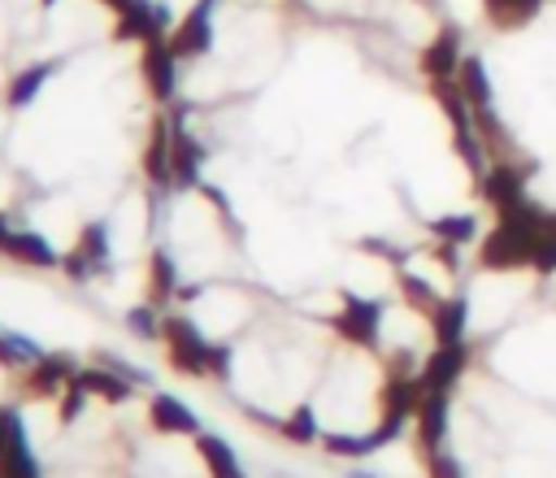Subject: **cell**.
<instances>
[{
    "label": "cell",
    "mask_w": 556,
    "mask_h": 478,
    "mask_svg": "<svg viewBox=\"0 0 556 478\" xmlns=\"http://www.w3.org/2000/svg\"><path fill=\"white\" fill-rule=\"evenodd\" d=\"M543 235H547V209H534L526 200L521 209L495 217V226L478 243V261H482V269H495V274L500 269H521V265H530Z\"/></svg>",
    "instance_id": "cell-1"
},
{
    "label": "cell",
    "mask_w": 556,
    "mask_h": 478,
    "mask_svg": "<svg viewBox=\"0 0 556 478\" xmlns=\"http://www.w3.org/2000/svg\"><path fill=\"white\" fill-rule=\"evenodd\" d=\"M161 339H165L169 369H178V374H187V378H208L213 339H204V330H200L191 317L165 313V317H161Z\"/></svg>",
    "instance_id": "cell-2"
},
{
    "label": "cell",
    "mask_w": 556,
    "mask_h": 478,
    "mask_svg": "<svg viewBox=\"0 0 556 478\" xmlns=\"http://www.w3.org/2000/svg\"><path fill=\"white\" fill-rule=\"evenodd\" d=\"M174 30V13L169 4H156V0H130L126 9L113 13V39L117 43H165Z\"/></svg>",
    "instance_id": "cell-3"
},
{
    "label": "cell",
    "mask_w": 556,
    "mask_h": 478,
    "mask_svg": "<svg viewBox=\"0 0 556 478\" xmlns=\"http://www.w3.org/2000/svg\"><path fill=\"white\" fill-rule=\"evenodd\" d=\"M0 478H43L17 404H0Z\"/></svg>",
    "instance_id": "cell-4"
},
{
    "label": "cell",
    "mask_w": 556,
    "mask_h": 478,
    "mask_svg": "<svg viewBox=\"0 0 556 478\" xmlns=\"http://www.w3.org/2000/svg\"><path fill=\"white\" fill-rule=\"evenodd\" d=\"M200 165H204V143L187 130L182 109H169V187L187 191L200 183Z\"/></svg>",
    "instance_id": "cell-5"
},
{
    "label": "cell",
    "mask_w": 556,
    "mask_h": 478,
    "mask_svg": "<svg viewBox=\"0 0 556 478\" xmlns=\"http://www.w3.org/2000/svg\"><path fill=\"white\" fill-rule=\"evenodd\" d=\"M343 309L334 313V335L356 343V348H378V326H382V304L378 300H365L356 291H339Z\"/></svg>",
    "instance_id": "cell-6"
},
{
    "label": "cell",
    "mask_w": 556,
    "mask_h": 478,
    "mask_svg": "<svg viewBox=\"0 0 556 478\" xmlns=\"http://www.w3.org/2000/svg\"><path fill=\"white\" fill-rule=\"evenodd\" d=\"M530 169H534L530 161H526V165H517V161H495V165L478 178V191H482V200L495 209V217L526 204V178H530Z\"/></svg>",
    "instance_id": "cell-7"
},
{
    "label": "cell",
    "mask_w": 556,
    "mask_h": 478,
    "mask_svg": "<svg viewBox=\"0 0 556 478\" xmlns=\"http://www.w3.org/2000/svg\"><path fill=\"white\" fill-rule=\"evenodd\" d=\"M169 52L178 56V61H195V56H204V52H213V0H195L182 17H178V26L169 30Z\"/></svg>",
    "instance_id": "cell-8"
},
{
    "label": "cell",
    "mask_w": 556,
    "mask_h": 478,
    "mask_svg": "<svg viewBox=\"0 0 556 478\" xmlns=\"http://www.w3.org/2000/svg\"><path fill=\"white\" fill-rule=\"evenodd\" d=\"M78 378V361L70 352H43L30 369H22V391L35 400H56Z\"/></svg>",
    "instance_id": "cell-9"
},
{
    "label": "cell",
    "mask_w": 556,
    "mask_h": 478,
    "mask_svg": "<svg viewBox=\"0 0 556 478\" xmlns=\"http://www.w3.org/2000/svg\"><path fill=\"white\" fill-rule=\"evenodd\" d=\"M139 78L152 91L156 104H174L178 96V56L169 52V43H143L139 48Z\"/></svg>",
    "instance_id": "cell-10"
},
{
    "label": "cell",
    "mask_w": 556,
    "mask_h": 478,
    "mask_svg": "<svg viewBox=\"0 0 556 478\" xmlns=\"http://www.w3.org/2000/svg\"><path fill=\"white\" fill-rule=\"evenodd\" d=\"M465 369H469V348L465 343H434V352L417 369V382H421V391H452Z\"/></svg>",
    "instance_id": "cell-11"
},
{
    "label": "cell",
    "mask_w": 556,
    "mask_h": 478,
    "mask_svg": "<svg viewBox=\"0 0 556 478\" xmlns=\"http://www.w3.org/2000/svg\"><path fill=\"white\" fill-rule=\"evenodd\" d=\"M460 61H465V52H460V30H456V26H443V30L421 48V56H417V65H421V74H426L430 83H434V78H456Z\"/></svg>",
    "instance_id": "cell-12"
},
{
    "label": "cell",
    "mask_w": 556,
    "mask_h": 478,
    "mask_svg": "<svg viewBox=\"0 0 556 478\" xmlns=\"http://www.w3.org/2000/svg\"><path fill=\"white\" fill-rule=\"evenodd\" d=\"M148 426L156 435H191V439L200 435V417L178 395H169V391H156L148 400Z\"/></svg>",
    "instance_id": "cell-13"
},
{
    "label": "cell",
    "mask_w": 556,
    "mask_h": 478,
    "mask_svg": "<svg viewBox=\"0 0 556 478\" xmlns=\"http://www.w3.org/2000/svg\"><path fill=\"white\" fill-rule=\"evenodd\" d=\"M417 422V448L430 456L443 448V435H447V391H421V404L413 413Z\"/></svg>",
    "instance_id": "cell-14"
},
{
    "label": "cell",
    "mask_w": 556,
    "mask_h": 478,
    "mask_svg": "<svg viewBox=\"0 0 556 478\" xmlns=\"http://www.w3.org/2000/svg\"><path fill=\"white\" fill-rule=\"evenodd\" d=\"M0 256H9V261H17V265H30V269H52V265H61L56 248H52L39 230H26V226L13 230V239L4 243Z\"/></svg>",
    "instance_id": "cell-15"
},
{
    "label": "cell",
    "mask_w": 556,
    "mask_h": 478,
    "mask_svg": "<svg viewBox=\"0 0 556 478\" xmlns=\"http://www.w3.org/2000/svg\"><path fill=\"white\" fill-rule=\"evenodd\" d=\"M178 291H182V282H178V261L169 256V248H156V252L148 256V300H152L156 309H165L169 300H178Z\"/></svg>",
    "instance_id": "cell-16"
},
{
    "label": "cell",
    "mask_w": 556,
    "mask_h": 478,
    "mask_svg": "<svg viewBox=\"0 0 556 478\" xmlns=\"http://www.w3.org/2000/svg\"><path fill=\"white\" fill-rule=\"evenodd\" d=\"M143 174L152 187H169V113L152 122V135L143 148Z\"/></svg>",
    "instance_id": "cell-17"
},
{
    "label": "cell",
    "mask_w": 556,
    "mask_h": 478,
    "mask_svg": "<svg viewBox=\"0 0 556 478\" xmlns=\"http://www.w3.org/2000/svg\"><path fill=\"white\" fill-rule=\"evenodd\" d=\"M430 330H434V343H465V330H469V304H465V295L439 300V309L430 313Z\"/></svg>",
    "instance_id": "cell-18"
},
{
    "label": "cell",
    "mask_w": 556,
    "mask_h": 478,
    "mask_svg": "<svg viewBox=\"0 0 556 478\" xmlns=\"http://www.w3.org/2000/svg\"><path fill=\"white\" fill-rule=\"evenodd\" d=\"M78 382L91 391V400H109V404H122V400H130V391H135V382L130 378H122L117 369H109V365H87V369H78Z\"/></svg>",
    "instance_id": "cell-19"
},
{
    "label": "cell",
    "mask_w": 556,
    "mask_h": 478,
    "mask_svg": "<svg viewBox=\"0 0 556 478\" xmlns=\"http://www.w3.org/2000/svg\"><path fill=\"white\" fill-rule=\"evenodd\" d=\"M195 452H200V461L208 465V478H243L239 456H235V448H230L222 435L200 430V435H195Z\"/></svg>",
    "instance_id": "cell-20"
},
{
    "label": "cell",
    "mask_w": 556,
    "mask_h": 478,
    "mask_svg": "<svg viewBox=\"0 0 556 478\" xmlns=\"http://www.w3.org/2000/svg\"><path fill=\"white\" fill-rule=\"evenodd\" d=\"M56 74V61H35V65H26L13 83H9V91H4V104L9 109H26L39 91H43V83Z\"/></svg>",
    "instance_id": "cell-21"
},
{
    "label": "cell",
    "mask_w": 556,
    "mask_h": 478,
    "mask_svg": "<svg viewBox=\"0 0 556 478\" xmlns=\"http://www.w3.org/2000/svg\"><path fill=\"white\" fill-rule=\"evenodd\" d=\"M456 87H460V96L469 100V109H491V78H486V65H482V56H465L460 61V70H456Z\"/></svg>",
    "instance_id": "cell-22"
},
{
    "label": "cell",
    "mask_w": 556,
    "mask_h": 478,
    "mask_svg": "<svg viewBox=\"0 0 556 478\" xmlns=\"http://www.w3.org/2000/svg\"><path fill=\"white\" fill-rule=\"evenodd\" d=\"M74 248L91 261L96 274H109V269H113V265H109V261H113V243H109V226H104V222H83Z\"/></svg>",
    "instance_id": "cell-23"
},
{
    "label": "cell",
    "mask_w": 556,
    "mask_h": 478,
    "mask_svg": "<svg viewBox=\"0 0 556 478\" xmlns=\"http://www.w3.org/2000/svg\"><path fill=\"white\" fill-rule=\"evenodd\" d=\"M543 0H482V13L491 17L495 30H521L534 13H539Z\"/></svg>",
    "instance_id": "cell-24"
},
{
    "label": "cell",
    "mask_w": 556,
    "mask_h": 478,
    "mask_svg": "<svg viewBox=\"0 0 556 478\" xmlns=\"http://www.w3.org/2000/svg\"><path fill=\"white\" fill-rule=\"evenodd\" d=\"M43 356V348L17 330H0V365L4 369H30Z\"/></svg>",
    "instance_id": "cell-25"
},
{
    "label": "cell",
    "mask_w": 556,
    "mask_h": 478,
    "mask_svg": "<svg viewBox=\"0 0 556 478\" xmlns=\"http://www.w3.org/2000/svg\"><path fill=\"white\" fill-rule=\"evenodd\" d=\"M430 235L439 239V243H469V239H478V217L473 213H443V217H434L430 222Z\"/></svg>",
    "instance_id": "cell-26"
},
{
    "label": "cell",
    "mask_w": 556,
    "mask_h": 478,
    "mask_svg": "<svg viewBox=\"0 0 556 478\" xmlns=\"http://www.w3.org/2000/svg\"><path fill=\"white\" fill-rule=\"evenodd\" d=\"M278 430H282V439H291V443H313V439H321V426H317L313 404H295V408L278 422Z\"/></svg>",
    "instance_id": "cell-27"
},
{
    "label": "cell",
    "mask_w": 556,
    "mask_h": 478,
    "mask_svg": "<svg viewBox=\"0 0 556 478\" xmlns=\"http://www.w3.org/2000/svg\"><path fill=\"white\" fill-rule=\"evenodd\" d=\"M321 448H326L330 456H348V461H356V456H369V452H378L374 435H321Z\"/></svg>",
    "instance_id": "cell-28"
},
{
    "label": "cell",
    "mask_w": 556,
    "mask_h": 478,
    "mask_svg": "<svg viewBox=\"0 0 556 478\" xmlns=\"http://www.w3.org/2000/svg\"><path fill=\"white\" fill-rule=\"evenodd\" d=\"M400 291H404V300L417 309V313H434L439 309V295H434V287L426 282V278H417V274H400Z\"/></svg>",
    "instance_id": "cell-29"
},
{
    "label": "cell",
    "mask_w": 556,
    "mask_h": 478,
    "mask_svg": "<svg viewBox=\"0 0 556 478\" xmlns=\"http://www.w3.org/2000/svg\"><path fill=\"white\" fill-rule=\"evenodd\" d=\"M126 326H130V335H139V339H161V313H156V304H152V300L130 304V309H126Z\"/></svg>",
    "instance_id": "cell-30"
},
{
    "label": "cell",
    "mask_w": 556,
    "mask_h": 478,
    "mask_svg": "<svg viewBox=\"0 0 556 478\" xmlns=\"http://www.w3.org/2000/svg\"><path fill=\"white\" fill-rule=\"evenodd\" d=\"M87 400H91V391H87V387L74 378V382H70V387L56 395V422H61V426L78 422V417H83V408H87Z\"/></svg>",
    "instance_id": "cell-31"
},
{
    "label": "cell",
    "mask_w": 556,
    "mask_h": 478,
    "mask_svg": "<svg viewBox=\"0 0 556 478\" xmlns=\"http://www.w3.org/2000/svg\"><path fill=\"white\" fill-rule=\"evenodd\" d=\"M530 269H539V274L556 269V209H547V235L539 239V248L530 256Z\"/></svg>",
    "instance_id": "cell-32"
},
{
    "label": "cell",
    "mask_w": 556,
    "mask_h": 478,
    "mask_svg": "<svg viewBox=\"0 0 556 478\" xmlns=\"http://www.w3.org/2000/svg\"><path fill=\"white\" fill-rule=\"evenodd\" d=\"M426 478H465V469H460L456 456H447V452L439 448V452L426 456Z\"/></svg>",
    "instance_id": "cell-33"
},
{
    "label": "cell",
    "mask_w": 556,
    "mask_h": 478,
    "mask_svg": "<svg viewBox=\"0 0 556 478\" xmlns=\"http://www.w3.org/2000/svg\"><path fill=\"white\" fill-rule=\"evenodd\" d=\"M61 269H65V278H74V282H87V278H96V269H91V261L78 252V248H70L65 256H61Z\"/></svg>",
    "instance_id": "cell-34"
},
{
    "label": "cell",
    "mask_w": 556,
    "mask_h": 478,
    "mask_svg": "<svg viewBox=\"0 0 556 478\" xmlns=\"http://www.w3.org/2000/svg\"><path fill=\"white\" fill-rule=\"evenodd\" d=\"M417 356L413 352H391L387 356V378H417Z\"/></svg>",
    "instance_id": "cell-35"
},
{
    "label": "cell",
    "mask_w": 556,
    "mask_h": 478,
    "mask_svg": "<svg viewBox=\"0 0 556 478\" xmlns=\"http://www.w3.org/2000/svg\"><path fill=\"white\" fill-rule=\"evenodd\" d=\"M230 361H235V356H230V348H226V343H213V356H208V374L226 382V378H230Z\"/></svg>",
    "instance_id": "cell-36"
},
{
    "label": "cell",
    "mask_w": 556,
    "mask_h": 478,
    "mask_svg": "<svg viewBox=\"0 0 556 478\" xmlns=\"http://www.w3.org/2000/svg\"><path fill=\"white\" fill-rule=\"evenodd\" d=\"M200 191H204V200H208V204H213V209H217V213H222V222H226V226H230V222H235V217H230V200H226V196H222V187H213V183H204V187H200ZM230 230H235V226H230Z\"/></svg>",
    "instance_id": "cell-37"
},
{
    "label": "cell",
    "mask_w": 556,
    "mask_h": 478,
    "mask_svg": "<svg viewBox=\"0 0 556 478\" xmlns=\"http://www.w3.org/2000/svg\"><path fill=\"white\" fill-rule=\"evenodd\" d=\"M13 230H17V226H9V217H4V213H0V252H4V243H9V239H13Z\"/></svg>",
    "instance_id": "cell-38"
},
{
    "label": "cell",
    "mask_w": 556,
    "mask_h": 478,
    "mask_svg": "<svg viewBox=\"0 0 556 478\" xmlns=\"http://www.w3.org/2000/svg\"><path fill=\"white\" fill-rule=\"evenodd\" d=\"M100 4H104V9H113V13H117V9H126V4H130V0H100Z\"/></svg>",
    "instance_id": "cell-39"
},
{
    "label": "cell",
    "mask_w": 556,
    "mask_h": 478,
    "mask_svg": "<svg viewBox=\"0 0 556 478\" xmlns=\"http://www.w3.org/2000/svg\"><path fill=\"white\" fill-rule=\"evenodd\" d=\"M39 4H43V9H52V4H56V0H39Z\"/></svg>",
    "instance_id": "cell-40"
},
{
    "label": "cell",
    "mask_w": 556,
    "mask_h": 478,
    "mask_svg": "<svg viewBox=\"0 0 556 478\" xmlns=\"http://www.w3.org/2000/svg\"><path fill=\"white\" fill-rule=\"evenodd\" d=\"M352 478H369V474H352Z\"/></svg>",
    "instance_id": "cell-41"
}]
</instances>
